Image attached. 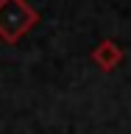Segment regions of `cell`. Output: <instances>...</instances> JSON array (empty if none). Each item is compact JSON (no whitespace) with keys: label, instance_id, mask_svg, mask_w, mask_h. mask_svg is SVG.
Returning <instances> with one entry per match:
<instances>
[{"label":"cell","instance_id":"obj_1","mask_svg":"<svg viewBox=\"0 0 131 134\" xmlns=\"http://www.w3.org/2000/svg\"><path fill=\"white\" fill-rule=\"evenodd\" d=\"M36 23L39 11L28 0H0V39L6 45H17Z\"/></svg>","mask_w":131,"mask_h":134},{"label":"cell","instance_id":"obj_2","mask_svg":"<svg viewBox=\"0 0 131 134\" xmlns=\"http://www.w3.org/2000/svg\"><path fill=\"white\" fill-rule=\"evenodd\" d=\"M92 62L103 70V73H112L120 62H123V48L117 45L115 39H100L92 50Z\"/></svg>","mask_w":131,"mask_h":134}]
</instances>
